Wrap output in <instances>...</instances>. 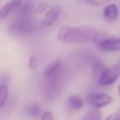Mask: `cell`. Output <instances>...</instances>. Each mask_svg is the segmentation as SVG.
Listing matches in <instances>:
<instances>
[{
	"instance_id": "20",
	"label": "cell",
	"mask_w": 120,
	"mask_h": 120,
	"mask_svg": "<svg viewBox=\"0 0 120 120\" xmlns=\"http://www.w3.org/2000/svg\"><path fill=\"white\" fill-rule=\"evenodd\" d=\"M45 7H46V4H45V3H40V4H39V6L37 7V8H36V10L35 11V13L42 12V11H43L45 9Z\"/></svg>"
},
{
	"instance_id": "17",
	"label": "cell",
	"mask_w": 120,
	"mask_h": 120,
	"mask_svg": "<svg viewBox=\"0 0 120 120\" xmlns=\"http://www.w3.org/2000/svg\"><path fill=\"white\" fill-rule=\"evenodd\" d=\"M28 65H29L30 70H36L37 66H38V60H37V58L35 56H31L30 57Z\"/></svg>"
},
{
	"instance_id": "5",
	"label": "cell",
	"mask_w": 120,
	"mask_h": 120,
	"mask_svg": "<svg viewBox=\"0 0 120 120\" xmlns=\"http://www.w3.org/2000/svg\"><path fill=\"white\" fill-rule=\"evenodd\" d=\"M87 101L94 108H101L109 105L112 102V97L102 92H94L87 96Z\"/></svg>"
},
{
	"instance_id": "2",
	"label": "cell",
	"mask_w": 120,
	"mask_h": 120,
	"mask_svg": "<svg viewBox=\"0 0 120 120\" xmlns=\"http://www.w3.org/2000/svg\"><path fill=\"white\" fill-rule=\"evenodd\" d=\"M58 70L46 78V82L45 83V96L48 101L55 100L62 89V77L61 72Z\"/></svg>"
},
{
	"instance_id": "11",
	"label": "cell",
	"mask_w": 120,
	"mask_h": 120,
	"mask_svg": "<svg viewBox=\"0 0 120 120\" xmlns=\"http://www.w3.org/2000/svg\"><path fill=\"white\" fill-rule=\"evenodd\" d=\"M68 104L73 109H81L84 105V101L78 96H71L68 98Z\"/></svg>"
},
{
	"instance_id": "3",
	"label": "cell",
	"mask_w": 120,
	"mask_h": 120,
	"mask_svg": "<svg viewBox=\"0 0 120 120\" xmlns=\"http://www.w3.org/2000/svg\"><path fill=\"white\" fill-rule=\"evenodd\" d=\"M35 25L30 16H17L16 20L10 25L9 32L14 36H25L34 31Z\"/></svg>"
},
{
	"instance_id": "10",
	"label": "cell",
	"mask_w": 120,
	"mask_h": 120,
	"mask_svg": "<svg viewBox=\"0 0 120 120\" xmlns=\"http://www.w3.org/2000/svg\"><path fill=\"white\" fill-rule=\"evenodd\" d=\"M106 67L104 65L102 61L100 60H97L95 63L93 65V76H94L95 79L97 81H99V78L101 77V75L103 74V73L104 72Z\"/></svg>"
},
{
	"instance_id": "23",
	"label": "cell",
	"mask_w": 120,
	"mask_h": 120,
	"mask_svg": "<svg viewBox=\"0 0 120 120\" xmlns=\"http://www.w3.org/2000/svg\"><path fill=\"white\" fill-rule=\"evenodd\" d=\"M119 64H120V61H119Z\"/></svg>"
},
{
	"instance_id": "12",
	"label": "cell",
	"mask_w": 120,
	"mask_h": 120,
	"mask_svg": "<svg viewBox=\"0 0 120 120\" xmlns=\"http://www.w3.org/2000/svg\"><path fill=\"white\" fill-rule=\"evenodd\" d=\"M33 4L30 2V0H28L27 2H26L21 5L19 11H18L17 16H30V13L33 11Z\"/></svg>"
},
{
	"instance_id": "15",
	"label": "cell",
	"mask_w": 120,
	"mask_h": 120,
	"mask_svg": "<svg viewBox=\"0 0 120 120\" xmlns=\"http://www.w3.org/2000/svg\"><path fill=\"white\" fill-rule=\"evenodd\" d=\"M102 113L98 108H95L89 111L82 120H100Z\"/></svg>"
},
{
	"instance_id": "4",
	"label": "cell",
	"mask_w": 120,
	"mask_h": 120,
	"mask_svg": "<svg viewBox=\"0 0 120 120\" xmlns=\"http://www.w3.org/2000/svg\"><path fill=\"white\" fill-rule=\"evenodd\" d=\"M120 75V67L117 65H111L105 69L104 72L99 78V82L101 86H107L113 84L119 79Z\"/></svg>"
},
{
	"instance_id": "21",
	"label": "cell",
	"mask_w": 120,
	"mask_h": 120,
	"mask_svg": "<svg viewBox=\"0 0 120 120\" xmlns=\"http://www.w3.org/2000/svg\"><path fill=\"white\" fill-rule=\"evenodd\" d=\"M104 120H119V115L117 114H112L108 116Z\"/></svg>"
},
{
	"instance_id": "8",
	"label": "cell",
	"mask_w": 120,
	"mask_h": 120,
	"mask_svg": "<svg viewBox=\"0 0 120 120\" xmlns=\"http://www.w3.org/2000/svg\"><path fill=\"white\" fill-rule=\"evenodd\" d=\"M58 15H59V8L58 7L50 8L43 19V21H42L43 25L45 27H49L53 25L54 22L57 20Z\"/></svg>"
},
{
	"instance_id": "9",
	"label": "cell",
	"mask_w": 120,
	"mask_h": 120,
	"mask_svg": "<svg viewBox=\"0 0 120 120\" xmlns=\"http://www.w3.org/2000/svg\"><path fill=\"white\" fill-rule=\"evenodd\" d=\"M119 16V8L116 4H109L104 10V16L108 21H114Z\"/></svg>"
},
{
	"instance_id": "6",
	"label": "cell",
	"mask_w": 120,
	"mask_h": 120,
	"mask_svg": "<svg viewBox=\"0 0 120 120\" xmlns=\"http://www.w3.org/2000/svg\"><path fill=\"white\" fill-rule=\"evenodd\" d=\"M98 47L104 52H117L120 50V38L104 39L98 43Z\"/></svg>"
},
{
	"instance_id": "22",
	"label": "cell",
	"mask_w": 120,
	"mask_h": 120,
	"mask_svg": "<svg viewBox=\"0 0 120 120\" xmlns=\"http://www.w3.org/2000/svg\"><path fill=\"white\" fill-rule=\"evenodd\" d=\"M119 94L120 95V85L119 86Z\"/></svg>"
},
{
	"instance_id": "13",
	"label": "cell",
	"mask_w": 120,
	"mask_h": 120,
	"mask_svg": "<svg viewBox=\"0 0 120 120\" xmlns=\"http://www.w3.org/2000/svg\"><path fill=\"white\" fill-rule=\"evenodd\" d=\"M8 96V85L7 83V81L4 80L2 82L0 85V108L3 107L5 104Z\"/></svg>"
},
{
	"instance_id": "19",
	"label": "cell",
	"mask_w": 120,
	"mask_h": 120,
	"mask_svg": "<svg viewBox=\"0 0 120 120\" xmlns=\"http://www.w3.org/2000/svg\"><path fill=\"white\" fill-rule=\"evenodd\" d=\"M41 120H54V115L52 112L50 111H47L42 115Z\"/></svg>"
},
{
	"instance_id": "7",
	"label": "cell",
	"mask_w": 120,
	"mask_h": 120,
	"mask_svg": "<svg viewBox=\"0 0 120 120\" xmlns=\"http://www.w3.org/2000/svg\"><path fill=\"white\" fill-rule=\"evenodd\" d=\"M21 0H10L0 8V19L6 18L13 10L20 6Z\"/></svg>"
},
{
	"instance_id": "1",
	"label": "cell",
	"mask_w": 120,
	"mask_h": 120,
	"mask_svg": "<svg viewBox=\"0 0 120 120\" xmlns=\"http://www.w3.org/2000/svg\"><path fill=\"white\" fill-rule=\"evenodd\" d=\"M98 32L91 26H75L61 28L58 39L66 43H91L97 39Z\"/></svg>"
},
{
	"instance_id": "18",
	"label": "cell",
	"mask_w": 120,
	"mask_h": 120,
	"mask_svg": "<svg viewBox=\"0 0 120 120\" xmlns=\"http://www.w3.org/2000/svg\"><path fill=\"white\" fill-rule=\"evenodd\" d=\"M85 1L90 3L91 5H93V6H100V5L105 4L110 0H85Z\"/></svg>"
},
{
	"instance_id": "14",
	"label": "cell",
	"mask_w": 120,
	"mask_h": 120,
	"mask_svg": "<svg viewBox=\"0 0 120 120\" xmlns=\"http://www.w3.org/2000/svg\"><path fill=\"white\" fill-rule=\"evenodd\" d=\"M61 66V60H54L52 63H50L48 66L46 67V69L45 70V72H44V76L46 79L47 77L50 76L51 74H53L54 72H56L58 69L60 68Z\"/></svg>"
},
{
	"instance_id": "16",
	"label": "cell",
	"mask_w": 120,
	"mask_h": 120,
	"mask_svg": "<svg viewBox=\"0 0 120 120\" xmlns=\"http://www.w3.org/2000/svg\"><path fill=\"white\" fill-rule=\"evenodd\" d=\"M40 113H41V109H40V107L37 104L31 105L26 109V114L30 118L38 117L40 114Z\"/></svg>"
}]
</instances>
